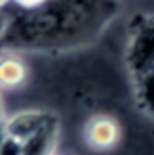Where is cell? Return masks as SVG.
<instances>
[{"instance_id":"6da1fadb","label":"cell","mask_w":154,"mask_h":155,"mask_svg":"<svg viewBox=\"0 0 154 155\" xmlns=\"http://www.w3.org/2000/svg\"><path fill=\"white\" fill-rule=\"evenodd\" d=\"M83 138L85 144L93 151H112L114 147L120 146L123 138L121 123L114 115L108 113H96L93 115L83 127Z\"/></svg>"},{"instance_id":"7a4b0ae2","label":"cell","mask_w":154,"mask_h":155,"mask_svg":"<svg viewBox=\"0 0 154 155\" xmlns=\"http://www.w3.org/2000/svg\"><path fill=\"white\" fill-rule=\"evenodd\" d=\"M50 115L40 111H23L19 115L12 117L8 124H6V134L14 136V138L27 142L29 138H33L39 130H43L50 121Z\"/></svg>"},{"instance_id":"3957f363","label":"cell","mask_w":154,"mask_h":155,"mask_svg":"<svg viewBox=\"0 0 154 155\" xmlns=\"http://www.w3.org/2000/svg\"><path fill=\"white\" fill-rule=\"evenodd\" d=\"M29 79V67L21 58L4 56L0 61V84L4 90H16L23 86Z\"/></svg>"},{"instance_id":"277c9868","label":"cell","mask_w":154,"mask_h":155,"mask_svg":"<svg viewBox=\"0 0 154 155\" xmlns=\"http://www.w3.org/2000/svg\"><path fill=\"white\" fill-rule=\"evenodd\" d=\"M56 138H58V128L54 119H50L43 130H39L33 138L23 142V155H54Z\"/></svg>"},{"instance_id":"5b68a950","label":"cell","mask_w":154,"mask_h":155,"mask_svg":"<svg viewBox=\"0 0 154 155\" xmlns=\"http://www.w3.org/2000/svg\"><path fill=\"white\" fill-rule=\"evenodd\" d=\"M8 2H12L14 6H17V8H21V10L33 12V10H39V8H43V6L50 4V0H8Z\"/></svg>"}]
</instances>
